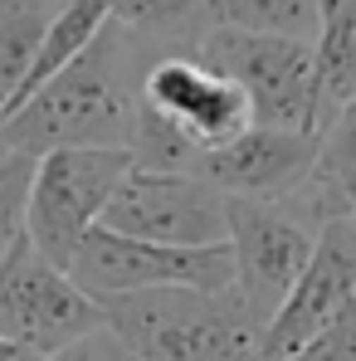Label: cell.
Returning a JSON list of instances; mask_svg holds the SVG:
<instances>
[{
  "mask_svg": "<svg viewBox=\"0 0 356 361\" xmlns=\"http://www.w3.org/2000/svg\"><path fill=\"white\" fill-rule=\"evenodd\" d=\"M98 225L156 244H230V195L200 171L132 166Z\"/></svg>",
  "mask_w": 356,
  "mask_h": 361,
  "instance_id": "7",
  "label": "cell"
},
{
  "mask_svg": "<svg viewBox=\"0 0 356 361\" xmlns=\"http://www.w3.org/2000/svg\"><path fill=\"white\" fill-rule=\"evenodd\" d=\"M195 54L244 88L259 127L317 132V44L312 39L205 25L195 39Z\"/></svg>",
  "mask_w": 356,
  "mask_h": 361,
  "instance_id": "3",
  "label": "cell"
},
{
  "mask_svg": "<svg viewBox=\"0 0 356 361\" xmlns=\"http://www.w3.org/2000/svg\"><path fill=\"white\" fill-rule=\"evenodd\" d=\"M5 157H10V147H5V137H0V161H5Z\"/></svg>",
  "mask_w": 356,
  "mask_h": 361,
  "instance_id": "21",
  "label": "cell"
},
{
  "mask_svg": "<svg viewBox=\"0 0 356 361\" xmlns=\"http://www.w3.org/2000/svg\"><path fill=\"white\" fill-rule=\"evenodd\" d=\"M147 63V35L113 15L78 59L0 122L5 147L35 157L54 147H132Z\"/></svg>",
  "mask_w": 356,
  "mask_h": 361,
  "instance_id": "1",
  "label": "cell"
},
{
  "mask_svg": "<svg viewBox=\"0 0 356 361\" xmlns=\"http://www.w3.org/2000/svg\"><path fill=\"white\" fill-rule=\"evenodd\" d=\"M356 0H317V15H352Z\"/></svg>",
  "mask_w": 356,
  "mask_h": 361,
  "instance_id": "19",
  "label": "cell"
},
{
  "mask_svg": "<svg viewBox=\"0 0 356 361\" xmlns=\"http://www.w3.org/2000/svg\"><path fill=\"white\" fill-rule=\"evenodd\" d=\"M317 225L297 215L288 200H249L230 195V254H235V293L269 327L278 302L288 298L297 274L317 249Z\"/></svg>",
  "mask_w": 356,
  "mask_h": 361,
  "instance_id": "8",
  "label": "cell"
},
{
  "mask_svg": "<svg viewBox=\"0 0 356 361\" xmlns=\"http://www.w3.org/2000/svg\"><path fill=\"white\" fill-rule=\"evenodd\" d=\"M63 0H0V118Z\"/></svg>",
  "mask_w": 356,
  "mask_h": 361,
  "instance_id": "13",
  "label": "cell"
},
{
  "mask_svg": "<svg viewBox=\"0 0 356 361\" xmlns=\"http://www.w3.org/2000/svg\"><path fill=\"white\" fill-rule=\"evenodd\" d=\"M35 361H137V357H132V347L122 342L118 332L103 322V327L83 332L78 342H68L63 352H49V357H35Z\"/></svg>",
  "mask_w": 356,
  "mask_h": 361,
  "instance_id": "18",
  "label": "cell"
},
{
  "mask_svg": "<svg viewBox=\"0 0 356 361\" xmlns=\"http://www.w3.org/2000/svg\"><path fill=\"white\" fill-rule=\"evenodd\" d=\"M317 0H205V25L317 39Z\"/></svg>",
  "mask_w": 356,
  "mask_h": 361,
  "instance_id": "14",
  "label": "cell"
},
{
  "mask_svg": "<svg viewBox=\"0 0 356 361\" xmlns=\"http://www.w3.org/2000/svg\"><path fill=\"white\" fill-rule=\"evenodd\" d=\"M137 166L132 147H54L35 157L30 190V240L68 269L88 230L103 220L113 190Z\"/></svg>",
  "mask_w": 356,
  "mask_h": 361,
  "instance_id": "4",
  "label": "cell"
},
{
  "mask_svg": "<svg viewBox=\"0 0 356 361\" xmlns=\"http://www.w3.org/2000/svg\"><path fill=\"white\" fill-rule=\"evenodd\" d=\"M142 108L156 113L161 122H171L190 147H200V157L210 147H225L230 137H239L254 113L249 98L230 73H220L215 63H205L190 49H166L147 63L142 73Z\"/></svg>",
  "mask_w": 356,
  "mask_h": 361,
  "instance_id": "9",
  "label": "cell"
},
{
  "mask_svg": "<svg viewBox=\"0 0 356 361\" xmlns=\"http://www.w3.org/2000/svg\"><path fill=\"white\" fill-rule=\"evenodd\" d=\"M30 190H35V152H10L0 161V264L30 235Z\"/></svg>",
  "mask_w": 356,
  "mask_h": 361,
  "instance_id": "15",
  "label": "cell"
},
{
  "mask_svg": "<svg viewBox=\"0 0 356 361\" xmlns=\"http://www.w3.org/2000/svg\"><path fill=\"white\" fill-rule=\"evenodd\" d=\"M68 274L93 298L137 293V288H235L230 244H156L108 225H93Z\"/></svg>",
  "mask_w": 356,
  "mask_h": 361,
  "instance_id": "6",
  "label": "cell"
},
{
  "mask_svg": "<svg viewBox=\"0 0 356 361\" xmlns=\"http://www.w3.org/2000/svg\"><path fill=\"white\" fill-rule=\"evenodd\" d=\"M283 361H356V302L322 337H312L302 352H293V357H283Z\"/></svg>",
  "mask_w": 356,
  "mask_h": 361,
  "instance_id": "17",
  "label": "cell"
},
{
  "mask_svg": "<svg viewBox=\"0 0 356 361\" xmlns=\"http://www.w3.org/2000/svg\"><path fill=\"white\" fill-rule=\"evenodd\" d=\"M356 298V220H332L322 225L317 249L307 269L297 274L288 298L269 317L259 337V361H283L302 352L312 337H322Z\"/></svg>",
  "mask_w": 356,
  "mask_h": 361,
  "instance_id": "10",
  "label": "cell"
},
{
  "mask_svg": "<svg viewBox=\"0 0 356 361\" xmlns=\"http://www.w3.org/2000/svg\"><path fill=\"white\" fill-rule=\"evenodd\" d=\"M0 361H35V357H30L25 347H15V342H5V337H0Z\"/></svg>",
  "mask_w": 356,
  "mask_h": 361,
  "instance_id": "20",
  "label": "cell"
},
{
  "mask_svg": "<svg viewBox=\"0 0 356 361\" xmlns=\"http://www.w3.org/2000/svg\"><path fill=\"white\" fill-rule=\"evenodd\" d=\"M352 302H356V298H352Z\"/></svg>",
  "mask_w": 356,
  "mask_h": 361,
  "instance_id": "22",
  "label": "cell"
},
{
  "mask_svg": "<svg viewBox=\"0 0 356 361\" xmlns=\"http://www.w3.org/2000/svg\"><path fill=\"white\" fill-rule=\"evenodd\" d=\"M113 15L147 39H176L190 25L205 30V0H113Z\"/></svg>",
  "mask_w": 356,
  "mask_h": 361,
  "instance_id": "16",
  "label": "cell"
},
{
  "mask_svg": "<svg viewBox=\"0 0 356 361\" xmlns=\"http://www.w3.org/2000/svg\"><path fill=\"white\" fill-rule=\"evenodd\" d=\"M317 161V132H288V127H259L249 122L225 147H210L195 171L220 185L225 195L249 200H283L302 185V176Z\"/></svg>",
  "mask_w": 356,
  "mask_h": 361,
  "instance_id": "11",
  "label": "cell"
},
{
  "mask_svg": "<svg viewBox=\"0 0 356 361\" xmlns=\"http://www.w3.org/2000/svg\"><path fill=\"white\" fill-rule=\"evenodd\" d=\"M103 322H108L103 302L88 288H78V279L63 264H54L30 235L10 249V259L0 264V337L5 342L25 347L30 357H49Z\"/></svg>",
  "mask_w": 356,
  "mask_h": 361,
  "instance_id": "5",
  "label": "cell"
},
{
  "mask_svg": "<svg viewBox=\"0 0 356 361\" xmlns=\"http://www.w3.org/2000/svg\"><path fill=\"white\" fill-rule=\"evenodd\" d=\"M98 302L137 361H259L264 322L235 288H137Z\"/></svg>",
  "mask_w": 356,
  "mask_h": 361,
  "instance_id": "2",
  "label": "cell"
},
{
  "mask_svg": "<svg viewBox=\"0 0 356 361\" xmlns=\"http://www.w3.org/2000/svg\"><path fill=\"white\" fill-rule=\"evenodd\" d=\"M283 200L317 230L332 220H356V98L317 132V161Z\"/></svg>",
  "mask_w": 356,
  "mask_h": 361,
  "instance_id": "12",
  "label": "cell"
}]
</instances>
